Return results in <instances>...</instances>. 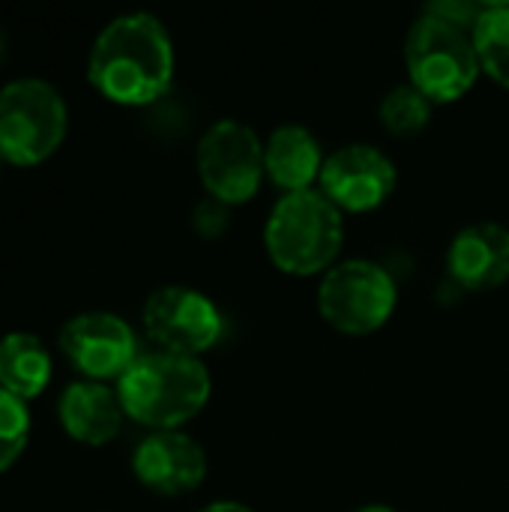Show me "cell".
Wrapping results in <instances>:
<instances>
[{"instance_id":"13","label":"cell","mask_w":509,"mask_h":512,"mask_svg":"<svg viewBox=\"0 0 509 512\" xmlns=\"http://www.w3.org/2000/svg\"><path fill=\"white\" fill-rule=\"evenodd\" d=\"M123 405L117 387L102 381H72L57 402V420L63 432L87 447H102L120 435L123 426Z\"/></svg>"},{"instance_id":"18","label":"cell","mask_w":509,"mask_h":512,"mask_svg":"<svg viewBox=\"0 0 509 512\" xmlns=\"http://www.w3.org/2000/svg\"><path fill=\"white\" fill-rule=\"evenodd\" d=\"M30 441V411L27 402L0 387V474L9 471Z\"/></svg>"},{"instance_id":"15","label":"cell","mask_w":509,"mask_h":512,"mask_svg":"<svg viewBox=\"0 0 509 512\" xmlns=\"http://www.w3.org/2000/svg\"><path fill=\"white\" fill-rule=\"evenodd\" d=\"M54 363L45 342L27 330L6 333L0 339V387L21 402L36 399L51 384Z\"/></svg>"},{"instance_id":"22","label":"cell","mask_w":509,"mask_h":512,"mask_svg":"<svg viewBox=\"0 0 509 512\" xmlns=\"http://www.w3.org/2000/svg\"><path fill=\"white\" fill-rule=\"evenodd\" d=\"M357 512H399V510H393V507H387V504H366V507H360Z\"/></svg>"},{"instance_id":"2","label":"cell","mask_w":509,"mask_h":512,"mask_svg":"<svg viewBox=\"0 0 509 512\" xmlns=\"http://www.w3.org/2000/svg\"><path fill=\"white\" fill-rule=\"evenodd\" d=\"M210 372L198 357L150 351L117 381L123 414L153 432H177L210 402Z\"/></svg>"},{"instance_id":"21","label":"cell","mask_w":509,"mask_h":512,"mask_svg":"<svg viewBox=\"0 0 509 512\" xmlns=\"http://www.w3.org/2000/svg\"><path fill=\"white\" fill-rule=\"evenodd\" d=\"M198 512H255L252 507H246V504H240V501H213V504H207L204 510Z\"/></svg>"},{"instance_id":"3","label":"cell","mask_w":509,"mask_h":512,"mask_svg":"<svg viewBox=\"0 0 509 512\" xmlns=\"http://www.w3.org/2000/svg\"><path fill=\"white\" fill-rule=\"evenodd\" d=\"M342 243L345 216L321 189L282 195L264 225V249L288 276H324L339 264Z\"/></svg>"},{"instance_id":"4","label":"cell","mask_w":509,"mask_h":512,"mask_svg":"<svg viewBox=\"0 0 509 512\" xmlns=\"http://www.w3.org/2000/svg\"><path fill=\"white\" fill-rule=\"evenodd\" d=\"M405 69L408 84L417 87L432 105L459 102L483 72L471 30L429 9L408 27Z\"/></svg>"},{"instance_id":"10","label":"cell","mask_w":509,"mask_h":512,"mask_svg":"<svg viewBox=\"0 0 509 512\" xmlns=\"http://www.w3.org/2000/svg\"><path fill=\"white\" fill-rule=\"evenodd\" d=\"M399 183L396 162L375 144L351 141L324 159L318 189L342 213H366L381 207Z\"/></svg>"},{"instance_id":"6","label":"cell","mask_w":509,"mask_h":512,"mask_svg":"<svg viewBox=\"0 0 509 512\" xmlns=\"http://www.w3.org/2000/svg\"><path fill=\"white\" fill-rule=\"evenodd\" d=\"M399 303L396 279L369 258L333 264L318 285V312L342 336H369L381 330Z\"/></svg>"},{"instance_id":"12","label":"cell","mask_w":509,"mask_h":512,"mask_svg":"<svg viewBox=\"0 0 509 512\" xmlns=\"http://www.w3.org/2000/svg\"><path fill=\"white\" fill-rule=\"evenodd\" d=\"M450 282L462 291H495L509 279V228L501 222H474L462 228L447 249Z\"/></svg>"},{"instance_id":"11","label":"cell","mask_w":509,"mask_h":512,"mask_svg":"<svg viewBox=\"0 0 509 512\" xmlns=\"http://www.w3.org/2000/svg\"><path fill=\"white\" fill-rule=\"evenodd\" d=\"M135 480L165 498L195 492L207 477L204 447L186 432H150L132 453Z\"/></svg>"},{"instance_id":"7","label":"cell","mask_w":509,"mask_h":512,"mask_svg":"<svg viewBox=\"0 0 509 512\" xmlns=\"http://www.w3.org/2000/svg\"><path fill=\"white\" fill-rule=\"evenodd\" d=\"M195 168L207 195L225 207L255 198L264 180V141L258 132L234 117L216 120L204 129L195 147Z\"/></svg>"},{"instance_id":"9","label":"cell","mask_w":509,"mask_h":512,"mask_svg":"<svg viewBox=\"0 0 509 512\" xmlns=\"http://www.w3.org/2000/svg\"><path fill=\"white\" fill-rule=\"evenodd\" d=\"M60 351L87 381H120L138 360V342L129 321L114 312L90 309L72 315L60 327Z\"/></svg>"},{"instance_id":"20","label":"cell","mask_w":509,"mask_h":512,"mask_svg":"<svg viewBox=\"0 0 509 512\" xmlns=\"http://www.w3.org/2000/svg\"><path fill=\"white\" fill-rule=\"evenodd\" d=\"M192 225H195L198 234L216 237V234H222V231L228 228V207L219 204V201H213V198H210V201H201V204L195 207Z\"/></svg>"},{"instance_id":"1","label":"cell","mask_w":509,"mask_h":512,"mask_svg":"<svg viewBox=\"0 0 509 512\" xmlns=\"http://www.w3.org/2000/svg\"><path fill=\"white\" fill-rule=\"evenodd\" d=\"M90 84L117 105H150L174 81V42L153 12H123L93 39L87 57Z\"/></svg>"},{"instance_id":"17","label":"cell","mask_w":509,"mask_h":512,"mask_svg":"<svg viewBox=\"0 0 509 512\" xmlns=\"http://www.w3.org/2000/svg\"><path fill=\"white\" fill-rule=\"evenodd\" d=\"M378 117L384 123L387 132L399 135V138H408V135H417L429 126V117H432V102L411 84H399L393 87L381 105H378Z\"/></svg>"},{"instance_id":"19","label":"cell","mask_w":509,"mask_h":512,"mask_svg":"<svg viewBox=\"0 0 509 512\" xmlns=\"http://www.w3.org/2000/svg\"><path fill=\"white\" fill-rule=\"evenodd\" d=\"M426 9L435 12V15H441V18H447V21H453V24H459V27H465V30H471L477 24L480 12H483V3H471V0H438V3H429Z\"/></svg>"},{"instance_id":"16","label":"cell","mask_w":509,"mask_h":512,"mask_svg":"<svg viewBox=\"0 0 509 512\" xmlns=\"http://www.w3.org/2000/svg\"><path fill=\"white\" fill-rule=\"evenodd\" d=\"M480 69L509 90V3H483L477 24L471 27Z\"/></svg>"},{"instance_id":"23","label":"cell","mask_w":509,"mask_h":512,"mask_svg":"<svg viewBox=\"0 0 509 512\" xmlns=\"http://www.w3.org/2000/svg\"><path fill=\"white\" fill-rule=\"evenodd\" d=\"M3 48H6V42H3V33H0V57H3Z\"/></svg>"},{"instance_id":"24","label":"cell","mask_w":509,"mask_h":512,"mask_svg":"<svg viewBox=\"0 0 509 512\" xmlns=\"http://www.w3.org/2000/svg\"><path fill=\"white\" fill-rule=\"evenodd\" d=\"M0 168H3V159H0Z\"/></svg>"},{"instance_id":"14","label":"cell","mask_w":509,"mask_h":512,"mask_svg":"<svg viewBox=\"0 0 509 512\" xmlns=\"http://www.w3.org/2000/svg\"><path fill=\"white\" fill-rule=\"evenodd\" d=\"M324 159L327 156L321 150V141L312 129L300 123L276 126L264 144V171L273 186L282 189V195L315 189V183L321 180Z\"/></svg>"},{"instance_id":"5","label":"cell","mask_w":509,"mask_h":512,"mask_svg":"<svg viewBox=\"0 0 509 512\" xmlns=\"http://www.w3.org/2000/svg\"><path fill=\"white\" fill-rule=\"evenodd\" d=\"M69 129V105L45 78H12L0 87V159L30 168L54 156Z\"/></svg>"},{"instance_id":"8","label":"cell","mask_w":509,"mask_h":512,"mask_svg":"<svg viewBox=\"0 0 509 512\" xmlns=\"http://www.w3.org/2000/svg\"><path fill=\"white\" fill-rule=\"evenodd\" d=\"M141 324L156 351L198 357L222 336V315L216 303L189 285L156 288L141 309Z\"/></svg>"}]
</instances>
